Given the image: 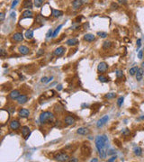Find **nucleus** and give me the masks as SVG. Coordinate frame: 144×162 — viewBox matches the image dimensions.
Masks as SVG:
<instances>
[{
  "instance_id": "1",
  "label": "nucleus",
  "mask_w": 144,
  "mask_h": 162,
  "mask_svg": "<svg viewBox=\"0 0 144 162\" xmlns=\"http://www.w3.org/2000/svg\"><path fill=\"white\" fill-rule=\"evenodd\" d=\"M95 143H96V147L98 150L99 157L102 159H105L107 155V148H108V144H109L108 137L105 134L98 135L95 139Z\"/></svg>"
},
{
  "instance_id": "2",
  "label": "nucleus",
  "mask_w": 144,
  "mask_h": 162,
  "mask_svg": "<svg viewBox=\"0 0 144 162\" xmlns=\"http://www.w3.org/2000/svg\"><path fill=\"white\" fill-rule=\"evenodd\" d=\"M54 118V115L51 112H43L40 115V122L41 124H45L46 122H51Z\"/></svg>"
},
{
  "instance_id": "3",
  "label": "nucleus",
  "mask_w": 144,
  "mask_h": 162,
  "mask_svg": "<svg viewBox=\"0 0 144 162\" xmlns=\"http://www.w3.org/2000/svg\"><path fill=\"white\" fill-rule=\"evenodd\" d=\"M54 158H55V160H57V161H60V162L68 161L69 160V156H68V154L63 153V152H59V153L56 154Z\"/></svg>"
},
{
  "instance_id": "4",
  "label": "nucleus",
  "mask_w": 144,
  "mask_h": 162,
  "mask_svg": "<svg viewBox=\"0 0 144 162\" xmlns=\"http://www.w3.org/2000/svg\"><path fill=\"white\" fill-rule=\"evenodd\" d=\"M108 121H109V116H108V115H104L103 117H101V118L97 121V123H96V127H97V128H102Z\"/></svg>"
},
{
  "instance_id": "5",
  "label": "nucleus",
  "mask_w": 144,
  "mask_h": 162,
  "mask_svg": "<svg viewBox=\"0 0 144 162\" xmlns=\"http://www.w3.org/2000/svg\"><path fill=\"white\" fill-rule=\"evenodd\" d=\"M108 68L109 67H108L107 63H106V62H100L99 65L97 66V70L99 73H105L107 71Z\"/></svg>"
},
{
  "instance_id": "6",
  "label": "nucleus",
  "mask_w": 144,
  "mask_h": 162,
  "mask_svg": "<svg viewBox=\"0 0 144 162\" xmlns=\"http://www.w3.org/2000/svg\"><path fill=\"white\" fill-rule=\"evenodd\" d=\"M22 134H23V137L24 138V140L28 139V137L31 134V130L28 126H23L22 127Z\"/></svg>"
},
{
  "instance_id": "7",
  "label": "nucleus",
  "mask_w": 144,
  "mask_h": 162,
  "mask_svg": "<svg viewBox=\"0 0 144 162\" xmlns=\"http://www.w3.org/2000/svg\"><path fill=\"white\" fill-rule=\"evenodd\" d=\"M18 114L22 118H26V117H28L30 115V111L28 109H25V108H22L18 112Z\"/></svg>"
},
{
  "instance_id": "8",
  "label": "nucleus",
  "mask_w": 144,
  "mask_h": 162,
  "mask_svg": "<svg viewBox=\"0 0 144 162\" xmlns=\"http://www.w3.org/2000/svg\"><path fill=\"white\" fill-rule=\"evenodd\" d=\"M65 51H66L65 47H63V46H60V47L57 48L55 51H54V52H53V53H54V55L57 56V57H60V56H62L64 54Z\"/></svg>"
},
{
  "instance_id": "9",
  "label": "nucleus",
  "mask_w": 144,
  "mask_h": 162,
  "mask_svg": "<svg viewBox=\"0 0 144 162\" xmlns=\"http://www.w3.org/2000/svg\"><path fill=\"white\" fill-rule=\"evenodd\" d=\"M13 40L16 43H20L24 40V35L22 33H15L13 34Z\"/></svg>"
},
{
  "instance_id": "10",
  "label": "nucleus",
  "mask_w": 144,
  "mask_h": 162,
  "mask_svg": "<svg viewBox=\"0 0 144 162\" xmlns=\"http://www.w3.org/2000/svg\"><path fill=\"white\" fill-rule=\"evenodd\" d=\"M81 151H82V154L85 155V156H89L91 154V149L88 145H83L82 148H81Z\"/></svg>"
},
{
  "instance_id": "11",
  "label": "nucleus",
  "mask_w": 144,
  "mask_h": 162,
  "mask_svg": "<svg viewBox=\"0 0 144 162\" xmlns=\"http://www.w3.org/2000/svg\"><path fill=\"white\" fill-rule=\"evenodd\" d=\"M77 133L80 134V135H87L90 133V131L86 127H81V128H78L77 130Z\"/></svg>"
},
{
  "instance_id": "12",
  "label": "nucleus",
  "mask_w": 144,
  "mask_h": 162,
  "mask_svg": "<svg viewBox=\"0 0 144 162\" xmlns=\"http://www.w3.org/2000/svg\"><path fill=\"white\" fill-rule=\"evenodd\" d=\"M28 101V96L25 95H20V96L17 98V103L19 105H24Z\"/></svg>"
},
{
  "instance_id": "13",
  "label": "nucleus",
  "mask_w": 144,
  "mask_h": 162,
  "mask_svg": "<svg viewBox=\"0 0 144 162\" xmlns=\"http://www.w3.org/2000/svg\"><path fill=\"white\" fill-rule=\"evenodd\" d=\"M18 51H19V52H20L21 54H23V55H27V54L30 52L29 48L24 46V45H21V46H19Z\"/></svg>"
},
{
  "instance_id": "14",
  "label": "nucleus",
  "mask_w": 144,
  "mask_h": 162,
  "mask_svg": "<svg viewBox=\"0 0 144 162\" xmlns=\"http://www.w3.org/2000/svg\"><path fill=\"white\" fill-rule=\"evenodd\" d=\"M10 128L14 130V131H17L18 129L20 128V124H19V122L16 121V120H14L12 121L11 123H10Z\"/></svg>"
},
{
  "instance_id": "15",
  "label": "nucleus",
  "mask_w": 144,
  "mask_h": 162,
  "mask_svg": "<svg viewBox=\"0 0 144 162\" xmlns=\"http://www.w3.org/2000/svg\"><path fill=\"white\" fill-rule=\"evenodd\" d=\"M144 70H143V68H139L138 69V71H137V73L135 74V76H136V80L137 81H141V79H142V77H143V72Z\"/></svg>"
},
{
  "instance_id": "16",
  "label": "nucleus",
  "mask_w": 144,
  "mask_h": 162,
  "mask_svg": "<svg viewBox=\"0 0 144 162\" xmlns=\"http://www.w3.org/2000/svg\"><path fill=\"white\" fill-rule=\"evenodd\" d=\"M64 122L67 125H72V124H75V119H74V117H72L70 115H68V116L65 117Z\"/></svg>"
},
{
  "instance_id": "17",
  "label": "nucleus",
  "mask_w": 144,
  "mask_h": 162,
  "mask_svg": "<svg viewBox=\"0 0 144 162\" xmlns=\"http://www.w3.org/2000/svg\"><path fill=\"white\" fill-rule=\"evenodd\" d=\"M84 40H85L86 42L91 43V42H94L96 40V36L92 33H86L84 35Z\"/></svg>"
},
{
  "instance_id": "18",
  "label": "nucleus",
  "mask_w": 144,
  "mask_h": 162,
  "mask_svg": "<svg viewBox=\"0 0 144 162\" xmlns=\"http://www.w3.org/2000/svg\"><path fill=\"white\" fill-rule=\"evenodd\" d=\"M23 8L25 9L33 8V2H32V0H24V2H23Z\"/></svg>"
},
{
  "instance_id": "19",
  "label": "nucleus",
  "mask_w": 144,
  "mask_h": 162,
  "mask_svg": "<svg viewBox=\"0 0 144 162\" xmlns=\"http://www.w3.org/2000/svg\"><path fill=\"white\" fill-rule=\"evenodd\" d=\"M20 96V92L18 90H13L10 94H9V97L11 98L12 100H15Z\"/></svg>"
},
{
  "instance_id": "20",
  "label": "nucleus",
  "mask_w": 144,
  "mask_h": 162,
  "mask_svg": "<svg viewBox=\"0 0 144 162\" xmlns=\"http://www.w3.org/2000/svg\"><path fill=\"white\" fill-rule=\"evenodd\" d=\"M66 43L68 44V46H75V45H77V44L78 43V40H77V38L68 39V41L66 42Z\"/></svg>"
},
{
  "instance_id": "21",
  "label": "nucleus",
  "mask_w": 144,
  "mask_h": 162,
  "mask_svg": "<svg viewBox=\"0 0 144 162\" xmlns=\"http://www.w3.org/2000/svg\"><path fill=\"white\" fill-rule=\"evenodd\" d=\"M22 17L23 18H32L33 17V12L29 10V9H27L25 11H24L23 14H22Z\"/></svg>"
},
{
  "instance_id": "22",
  "label": "nucleus",
  "mask_w": 144,
  "mask_h": 162,
  "mask_svg": "<svg viewBox=\"0 0 144 162\" xmlns=\"http://www.w3.org/2000/svg\"><path fill=\"white\" fill-rule=\"evenodd\" d=\"M81 5H82V1H81V0H74V1L72 2V6H73V8L74 9L80 8Z\"/></svg>"
},
{
  "instance_id": "23",
  "label": "nucleus",
  "mask_w": 144,
  "mask_h": 162,
  "mask_svg": "<svg viewBox=\"0 0 144 162\" xmlns=\"http://www.w3.org/2000/svg\"><path fill=\"white\" fill-rule=\"evenodd\" d=\"M51 12H52V15L54 17H60L62 14H63V12L62 11H60V10H56V9H52L51 8Z\"/></svg>"
},
{
  "instance_id": "24",
  "label": "nucleus",
  "mask_w": 144,
  "mask_h": 162,
  "mask_svg": "<svg viewBox=\"0 0 144 162\" xmlns=\"http://www.w3.org/2000/svg\"><path fill=\"white\" fill-rule=\"evenodd\" d=\"M25 38L27 40H32L34 38V31L33 30H27L25 32V34H24Z\"/></svg>"
},
{
  "instance_id": "25",
  "label": "nucleus",
  "mask_w": 144,
  "mask_h": 162,
  "mask_svg": "<svg viewBox=\"0 0 144 162\" xmlns=\"http://www.w3.org/2000/svg\"><path fill=\"white\" fill-rule=\"evenodd\" d=\"M133 153L135 154L137 157H140L142 155V149L140 147H135L133 149Z\"/></svg>"
},
{
  "instance_id": "26",
  "label": "nucleus",
  "mask_w": 144,
  "mask_h": 162,
  "mask_svg": "<svg viewBox=\"0 0 144 162\" xmlns=\"http://www.w3.org/2000/svg\"><path fill=\"white\" fill-rule=\"evenodd\" d=\"M111 46H112V43L109 42V41H106L105 43H103V50H108V49H110Z\"/></svg>"
},
{
  "instance_id": "27",
  "label": "nucleus",
  "mask_w": 144,
  "mask_h": 162,
  "mask_svg": "<svg viewBox=\"0 0 144 162\" xmlns=\"http://www.w3.org/2000/svg\"><path fill=\"white\" fill-rule=\"evenodd\" d=\"M138 69H139L138 67H132V68L129 70V74H130L131 76H134L136 73H137V71H138Z\"/></svg>"
},
{
  "instance_id": "28",
  "label": "nucleus",
  "mask_w": 144,
  "mask_h": 162,
  "mask_svg": "<svg viewBox=\"0 0 144 162\" xmlns=\"http://www.w3.org/2000/svg\"><path fill=\"white\" fill-rule=\"evenodd\" d=\"M43 4V0H34V5L36 7H41Z\"/></svg>"
},
{
  "instance_id": "29",
  "label": "nucleus",
  "mask_w": 144,
  "mask_h": 162,
  "mask_svg": "<svg viewBox=\"0 0 144 162\" xmlns=\"http://www.w3.org/2000/svg\"><path fill=\"white\" fill-rule=\"evenodd\" d=\"M54 95V91L53 90H50V91H48L46 92L45 94H44V96H46V97H52Z\"/></svg>"
},
{
  "instance_id": "30",
  "label": "nucleus",
  "mask_w": 144,
  "mask_h": 162,
  "mask_svg": "<svg viewBox=\"0 0 144 162\" xmlns=\"http://www.w3.org/2000/svg\"><path fill=\"white\" fill-rule=\"evenodd\" d=\"M62 27V24H60V25H59L57 28L55 29V31L53 32V35H52V37H56L57 35H58V33H59V30H60V28Z\"/></svg>"
},
{
  "instance_id": "31",
  "label": "nucleus",
  "mask_w": 144,
  "mask_h": 162,
  "mask_svg": "<svg viewBox=\"0 0 144 162\" xmlns=\"http://www.w3.org/2000/svg\"><path fill=\"white\" fill-rule=\"evenodd\" d=\"M123 100H124V98H123V96H120V97L118 98V100H117V105H118L119 107H121L123 105Z\"/></svg>"
},
{
  "instance_id": "32",
  "label": "nucleus",
  "mask_w": 144,
  "mask_h": 162,
  "mask_svg": "<svg viewBox=\"0 0 144 162\" xmlns=\"http://www.w3.org/2000/svg\"><path fill=\"white\" fill-rule=\"evenodd\" d=\"M122 133H123V136L127 137V136H129V135L131 134V131H130L129 129H124V130H123V132H122Z\"/></svg>"
},
{
  "instance_id": "33",
  "label": "nucleus",
  "mask_w": 144,
  "mask_h": 162,
  "mask_svg": "<svg viewBox=\"0 0 144 162\" xmlns=\"http://www.w3.org/2000/svg\"><path fill=\"white\" fill-rule=\"evenodd\" d=\"M97 35L99 37H101V38H106V37L108 36L107 33H105V32H98Z\"/></svg>"
},
{
  "instance_id": "34",
  "label": "nucleus",
  "mask_w": 144,
  "mask_h": 162,
  "mask_svg": "<svg viewBox=\"0 0 144 162\" xmlns=\"http://www.w3.org/2000/svg\"><path fill=\"white\" fill-rule=\"evenodd\" d=\"M115 95H116V94H115V93H109V94H106L105 95V98H106V99H112V98L115 97Z\"/></svg>"
},
{
  "instance_id": "35",
  "label": "nucleus",
  "mask_w": 144,
  "mask_h": 162,
  "mask_svg": "<svg viewBox=\"0 0 144 162\" xmlns=\"http://www.w3.org/2000/svg\"><path fill=\"white\" fill-rule=\"evenodd\" d=\"M98 79H99V81H101V82H108L109 81V78L105 77V76H99L98 77Z\"/></svg>"
},
{
  "instance_id": "36",
  "label": "nucleus",
  "mask_w": 144,
  "mask_h": 162,
  "mask_svg": "<svg viewBox=\"0 0 144 162\" xmlns=\"http://www.w3.org/2000/svg\"><path fill=\"white\" fill-rule=\"evenodd\" d=\"M123 77V73L122 70H117L116 71V77L117 78H122Z\"/></svg>"
},
{
  "instance_id": "37",
  "label": "nucleus",
  "mask_w": 144,
  "mask_h": 162,
  "mask_svg": "<svg viewBox=\"0 0 144 162\" xmlns=\"http://www.w3.org/2000/svg\"><path fill=\"white\" fill-rule=\"evenodd\" d=\"M138 58L140 60L143 59V51H139V52H138Z\"/></svg>"
},
{
  "instance_id": "38",
  "label": "nucleus",
  "mask_w": 144,
  "mask_h": 162,
  "mask_svg": "<svg viewBox=\"0 0 144 162\" xmlns=\"http://www.w3.org/2000/svg\"><path fill=\"white\" fill-rule=\"evenodd\" d=\"M43 54H44V51L41 49V50H39V51H38V52H37L36 56H37V57H41V56L43 55Z\"/></svg>"
},
{
  "instance_id": "39",
  "label": "nucleus",
  "mask_w": 144,
  "mask_h": 162,
  "mask_svg": "<svg viewBox=\"0 0 144 162\" xmlns=\"http://www.w3.org/2000/svg\"><path fill=\"white\" fill-rule=\"evenodd\" d=\"M53 35V32H52V30H49L48 31V33H47V34H46V37L47 38H50L51 36H52Z\"/></svg>"
},
{
  "instance_id": "40",
  "label": "nucleus",
  "mask_w": 144,
  "mask_h": 162,
  "mask_svg": "<svg viewBox=\"0 0 144 162\" xmlns=\"http://www.w3.org/2000/svg\"><path fill=\"white\" fill-rule=\"evenodd\" d=\"M140 46H141V40L140 39H138L137 40V50H139Z\"/></svg>"
},
{
  "instance_id": "41",
  "label": "nucleus",
  "mask_w": 144,
  "mask_h": 162,
  "mask_svg": "<svg viewBox=\"0 0 144 162\" xmlns=\"http://www.w3.org/2000/svg\"><path fill=\"white\" fill-rule=\"evenodd\" d=\"M17 3H18V0H14L13 3H12V5H11V8H14L15 5H17Z\"/></svg>"
},
{
  "instance_id": "42",
  "label": "nucleus",
  "mask_w": 144,
  "mask_h": 162,
  "mask_svg": "<svg viewBox=\"0 0 144 162\" xmlns=\"http://www.w3.org/2000/svg\"><path fill=\"white\" fill-rule=\"evenodd\" d=\"M116 158H117V157H116V156H113L112 158H109V159H108V161H109V162L115 161V160H116Z\"/></svg>"
},
{
  "instance_id": "43",
  "label": "nucleus",
  "mask_w": 144,
  "mask_h": 162,
  "mask_svg": "<svg viewBox=\"0 0 144 162\" xmlns=\"http://www.w3.org/2000/svg\"><path fill=\"white\" fill-rule=\"evenodd\" d=\"M5 20V14L4 13H1L0 14V21L3 22Z\"/></svg>"
},
{
  "instance_id": "44",
  "label": "nucleus",
  "mask_w": 144,
  "mask_h": 162,
  "mask_svg": "<svg viewBox=\"0 0 144 162\" xmlns=\"http://www.w3.org/2000/svg\"><path fill=\"white\" fill-rule=\"evenodd\" d=\"M48 78H49V77H43V78H42V82H43V83H47V81H48Z\"/></svg>"
},
{
  "instance_id": "45",
  "label": "nucleus",
  "mask_w": 144,
  "mask_h": 162,
  "mask_svg": "<svg viewBox=\"0 0 144 162\" xmlns=\"http://www.w3.org/2000/svg\"><path fill=\"white\" fill-rule=\"evenodd\" d=\"M0 53H1V57H5V50H3V49H1Z\"/></svg>"
},
{
  "instance_id": "46",
  "label": "nucleus",
  "mask_w": 144,
  "mask_h": 162,
  "mask_svg": "<svg viewBox=\"0 0 144 162\" xmlns=\"http://www.w3.org/2000/svg\"><path fill=\"white\" fill-rule=\"evenodd\" d=\"M115 151L114 149H110V150L107 151V154H108V155H112V154H115Z\"/></svg>"
},
{
  "instance_id": "47",
  "label": "nucleus",
  "mask_w": 144,
  "mask_h": 162,
  "mask_svg": "<svg viewBox=\"0 0 144 162\" xmlns=\"http://www.w3.org/2000/svg\"><path fill=\"white\" fill-rule=\"evenodd\" d=\"M112 7H113L114 9H117V8H118V5H117V4L113 3V4H112Z\"/></svg>"
},
{
  "instance_id": "48",
  "label": "nucleus",
  "mask_w": 144,
  "mask_h": 162,
  "mask_svg": "<svg viewBox=\"0 0 144 162\" xmlns=\"http://www.w3.org/2000/svg\"><path fill=\"white\" fill-rule=\"evenodd\" d=\"M119 3H120V4L125 5L126 3H127V1H126V0H119Z\"/></svg>"
},
{
  "instance_id": "49",
  "label": "nucleus",
  "mask_w": 144,
  "mask_h": 162,
  "mask_svg": "<svg viewBox=\"0 0 144 162\" xmlns=\"http://www.w3.org/2000/svg\"><path fill=\"white\" fill-rule=\"evenodd\" d=\"M68 161H70V162H77V161H78V159H77L76 158H71V159H69Z\"/></svg>"
},
{
  "instance_id": "50",
  "label": "nucleus",
  "mask_w": 144,
  "mask_h": 162,
  "mask_svg": "<svg viewBox=\"0 0 144 162\" xmlns=\"http://www.w3.org/2000/svg\"><path fill=\"white\" fill-rule=\"evenodd\" d=\"M53 80V77H49L48 78V81H47V83H50L51 81H52Z\"/></svg>"
},
{
  "instance_id": "51",
  "label": "nucleus",
  "mask_w": 144,
  "mask_h": 162,
  "mask_svg": "<svg viewBox=\"0 0 144 162\" xmlns=\"http://www.w3.org/2000/svg\"><path fill=\"white\" fill-rule=\"evenodd\" d=\"M57 89L59 90V91H60V90L62 89V86H61V85H59L58 86H57Z\"/></svg>"
},
{
  "instance_id": "52",
  "label": "nucleus",
  "mask_w": 144,
  "mask_h": 162,
  "mask_svg": "<svg viewBox=\"0 0 144 162\" xmlns=\"http://www.w3.org/2000/svg\"><path fill=\"white\" fill-rule=\"evenodd\" d=\"M10 16L12 17V18H14V17H15V13H14V12H12V13H11V15H10Z\"/></svg>"
},
{
  "instance_id": "53",
  "label": "nucleus",
  "mask_w": 144,
  "mask_h": 162,
  "mask_svg": "<svg viewBox=\"0 0 144 162\" xmlns=\"http://www.w3.org/2000/svg\"><path fill=\"white\" fill-rule=\"evenodd\" d=\"M91 161H98V159H97V158H93Z\"/></svg>"
},
{
  "instance_id": "54",
  "label": "nucleus",
  "mask_w": 144,
  "mask_h": 162,
  "mask_svg": "<svg viewBox=\"0 0 144 162\" xmlns=\"http://www.w3.org/2000/svg\"><path fill=\"white\" fill-rule=\"evenodd\" d=\"M141 67H142V68H144V62H142V63H141Z\"/></svg>"
},
{
  "instance_id": "55",
  "label": "nucleus",
  "mask_w": 144,
  "mask_h": 162,
  "mask_svg": "<svg viewBox=\"0 0 144 162\" xmlns=\"http://www.w3.org/2000/svg\"><path fill=\"white\" fill-rule=\"evenodd\" d=\"M140 119H144V116H141V117H140Z\"/></svg>"
},
{
  "instance_id": "56",
  "label": "nucleus",
  "mask_w": 144,
  "mask_h": 162,
  "mask_svg": "<svg viewBox=\"0 0 144 162\" xmlns=\"http://www.w3.org/2000/svg\"><path fill=\"white\" fill-rule=\"evenodd\" d=\"M143 53H144V52H143Z\"/></svg>"
}]
</instances>
